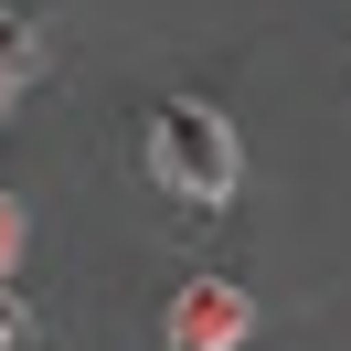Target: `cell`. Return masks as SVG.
Instances as JSON below:
<instances>
[{
	"instance_id": "1",
	"label": "cell",
	"mask_w": 351,
	"mask_h": 351,
	"mask_svg": "<svg viewBox=\"0 0 351 351\" xmlns=\"http://www.w3.org/2000/svg\"><path fill=\"white\" fill-rule=\"evenodd\" d=\"M149 181L181 213H223L245 181V138L213 96H149Z\"/></svg>"
},
{
	"instance_id": "2",
	"label": "cell",
	"mask_w": 351,
	"mask_h": 351,
	"mask_svg": "<svg viewBox=\"0 0 351 351\" xmlns=\"http://www.w3.org/2000/svg\"><path fill=\"white\" fill-rule=\"evenodd\" d=\"M245 330H256V298L234 277H192L171 298V351H234Z\"/></svg>"
},
{
	"instance_id": "3",
	"label": "cell",
	"mask_w": 351,
	"mask_h": 351,
	"mask_svg": "<svg viewBox=\"0 0 351 351\" xmlns=\"http://www.w3.org/2000/svg\"><path fill=\"white\" fill-rule=\"evenodd\" d=\"M43 75V43H32V22L22 11H0V117H11V96Z\"/></svg>"
},
{
	"instance_id": "4",
	"label": "cell",
	"mask_w": 351,
	"mask_h": 351,
	"mask_svg": "<svg viewBox=\"0 0 351 351\" xmlns=\"http://www.w3.org/2000/svg\"><path fill=\"white\" fill-rule=\"evenodd\" d=\"M22 245H32V223H22V202L0 192V287H11V266H22Z\"/></svg>"
},
{
	"instance_id": "5",
	"label": "cell",
	"mask_w": 351,
	"mask_h": 351,
	"mask_svg": "<svg viewBox=\"0 0 351 351\" xmlns=\"http://www.w3.org/2000/svg\"><path fill=\"white\" fill-rule=\"evenodd\" d=\"M22 330H32V308H22V287H0V351L22 341Z\"/></svg>"
}]
</instances>
